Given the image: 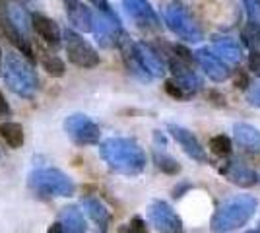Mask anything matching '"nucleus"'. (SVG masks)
Here are the masks:
<instances>
[{
    "instance_id": "8",
    "label": "nucleus",
    "mask_w": 260,
    "mask_h": 233,
    "mask_svg": "<svg viewBox=\"0 0 260 233\" xmlns=\"http://www.w3.org/2000/svg\"><path fill=\"white\" fill-rule=\"evenodd\" d=\"M66 53L68 60L80 68H95L101 62L98 51L74 31H66Z\"/></svg>"
},
{
    "instance_id": "35",
    "label": "nucleus",
    "mask_w": 260,
    "mask_h": 233,
    "mask_svg": "<svg viewBox=\"0 0 260 233\" xmlns=\"http://www.w3.org/2000/svg\"><path fill=\"white\" fill-rule=\"evenodd\" d=\"M47 233H68V229H66L60 222H56V223H53V225L49 227V231H47Z\"/></svg>"
},
{
    "instance_id": "32",
    "label": "nucleus",
    "mask_w": 260,
    "mask_h": 233,
    "mask_svg": "<svg viewBox=\"0 0 260 233\" xmlns=\"http://www.w3.org/2000/svg\"><path fill=\"white\" fill-rule=\"evenodd\" d=\"M93 6H95V10L98 12H105V14H113V8H111V4H109V0H89Z\"/></svg>"
},
{
    "instance_id": "14",
    "label": "nucleus",
    "mask_w": 260,
    "mask_h": 233,
    "mask_svg": "<svg viewBox=\"0 0 260 233\" xmlns=\"http://www.w3.org/2000/svg\"><path fill=\"white\" fill-rule=\"evenodd\" d=\"M219 173L228 179V181H231L233 185L243 187V189H249V187L258 183V173L254 169L247 167L245 163L235 161V159L233 161H225L223 165L219 167Z\"/></svg>"
},
{
    "instance_id": "17",
    "label": "nucleus",
    "mask_w": 260,
    "mask_h": 233,
    "mask_svg": "<svg viewBox=\"0 0 260 233\" xmlns=\"http://www.w3.org/2000/svg\"><path fill=\"white\" fill-rule=\"evenodd\" d=\"M31 23H33L35 34L39 35L49 47H54V49H56V47L60 45V29H58V25H56L51 18H47L43 14H35L31 18Z\"/></svg>"
},
{
    "instance_id": "28",
    "label": "nucleus",
    "mask_w": 260,
    "mask_h": 233,
    "mask_svg": "<svg viewBox=\"0 0 260 233\" xmlns=\"http://www.w3.org/2000/svg\"><path fill=\"white\" fill-rule=\"evenodd\" d=\"M243 8L247 12L249 23H256L260 25V0H241Z\"/></svg>"
},
{
    "instance_id": "9",
    "label": "nucleus",
    "mask_w": 260,
    "mask_h": 233,
    "mask_svg": "<svg viewBox=\"0 0 260 233\" xmlns=\"http://www.w3.org/2000/svg\"><path fill=\"white\" fill-rule=\"evenodd\" d=\"M148 218L152 225L161 233H183V220L163 200H153L148 206Z\"/></svg>"
},
{
    "instance_id": "27",
    "label": "nucleus",
    "mask_w": 260,
    "mask_h": 233,
    "mask_svg": "<svg viewBox=\"0 0 260 233\" xmlns=\"http://www.w3.org/2000/svg\"><path fill=\"white\" fill-rule=\"evenodd\" d=\"M119 233H150L146 222L142 220L140 216H134L128 223H122L119 227Z\"/></svg>"
},
{
    "instance_id": "12",
    "label": "nucleus",
    "mask_w": 260,
    "mask_h": 233,
    "mask_svg": "<svg viewBox=\"0 0 260 233\" xmlns=\"http://www.w3.org/2000/svg\"><path fill=\"white\" fill-rule=\"evenodd\" d=\"M167 130H169V134L177 140V144L183 148L184 154L188 155L190 159L200 161V163H206L208 155H206V152H204V148H202V144L198 142V138H196L188 128H184V126H179V124H173V122H171V124H167Z\"/></svg>"
},
{
    "instance_id": "7",
    "label": "nucleus",
    "mask_w": 260,
    "mask_h": 233,
    "mask_svg": "<svg viewBox=\"0 0 260 233\" xmlns=\"http://www.w3.org/2000/svg\"><path fill=\"white\" fill-rule=\"evenodd\" d=\"M64 130L72 138V142H76L78 146L99 144V136H101L99 126L82 113H74V115L66 117Z\"/></svg>"
},
{
    "instance_id": "36",
    "label": "nucleus",
    "mask_w": 260,
    "mask_h": 233,
    "mask_svg": "<svg viewBox=\"0 0 260 233\" xmlns=\"http://www.w3.org/2000/svg\"><path fill=\"white\" fill-rule=\"evenodd\" d=\"M4 68V56H2V51H0V70Z\"/></svg>"
},
{
    "instance_id": "20",
    "label": "nucleus",
    "mask_w": 260,
    "mask_h": 233,
    "mask_svg": "<svg viewBox=\"0 0 260 233\" xmlns=\"http://www.w3.org/2000/svg\"><path fill=\"white\" fill-rule=\"evenodd\" d=\"M82 206L86 208V212L89 214V218L101 227V231H105L109 222H111V214H109V210L105 208V204H103L99 198L86 196V198L82 200Z\"/></svg>"
},
{
    "instance_id": "40",
    "label": "nucleus",
    "mask_w": 260,
    "mask_h": 233,
    "mask_svg": "<svg viewBox=\"0 0 260 233\" xmlns=\"http://www.w3.org/2000/svg\"><path fill=\"white\" fill-rule=\"evenodd\" d=\"M258 185H260V175H258Z\"/></svg>"
},
{
    "instance_id": "30",
    "label": "nucleus",
    "mask_w": 260,
    "mask_h": 233,
    "mask_svg": "<svg viewBox=\"0 0 260 233\" xmlns=\"http://www.w3.org/2000/svg\"><path fill=\"white\" fill-rule=\"evenodd\" d=\"M247 101H249L252 107H260V84L252 86V88L247 91Z\"/></svg>"
},
{
    "instance_id": "18",
    "label": "nucleus",
    "mask_w": 260,
    "mask_h": 233,
    "mask_svg": "<svg viewBox=\"0 0 260 233\" xmlns=\"http://www.w3.org/2000/svg\"><path fill=\"white\" fill-rule=\"evenodd\" d=\"M233 136H235L237 144L241 146V148H245L247 152L260 154V130L254 128L252 124L237 122V124L233 126Z\"/></svg>"
},
{
    "instance_id": "10",
    "label": "nucleus",
    "mask_w": 260,
    "mask_h": 233,
    "mask_svg": "<svg viewBox=\"0 0 260 233\" xmlns=\"http://www.w3.org/2000/svg\"><path fill=\"white\" fill-rule=\"evenodd\" d=\"M122 8L126 10V14L132 18V22L140 29H146V31H159L161 29L159 16L155 14V10L148 0H122Z\"/></svg>"
},
{
    "instance_id": "6",
    "label": "nucleus",
    "mask_w": 260,
    "mask_h": 233,
    "mask_svg": "<svg viewBox=\"0 0 260 233\" xmlns=\"http://www.w3.org/2000/svg\"><path fill=\"white\" fill-rule=\"evenodd\" d=\"M91 31L95 35L98 43L105 49L111 47H119L122 43V39L126 37L122 31V25H120L119 16L113 12V14H105V12H98L93 14V27Z\"/></svg>"
},
{
    "instance_id": "24",
    "label": "nucleus",
    "mask_w": 260,
    "mask_h": 233,
    "mask_svg": "<svg viewBox=\"0 0 260 233\" xmlns=\"http://www.w3.org/2000/svg\"><path fill=\"white\" fill-rule=\"evenodd\" d=\"M153 161H155L157 169H161L163 173H167V175H177L181 171L179 161L175 157H171L163 148H155L153 150Z\"/></svg>"
},
{
    "instance_id": "39",
    "label": "nucleus",
    "mask_w": 260,
    "mask_h": 233,
    "mask_svg": "<svg viewBox=\"0 0 260 233\" xmlns=\"http://www.w3.org/2000/svg\"><path fill=\"white\" fill-rule=\"evenodd\" d=\"M258 231H260V222H258Z\"/></svg>"
},
{
    "instance_id": "29",
    "label": "nucleus",
    "mask_w": 260,
    "mask_h": 233,
    "mask_svg": "<svg viewBox=\"0 0 260 233\" xmlns=\"http://www.w3.org/2000/svg\"><path fill=\"white\" fill-rule=\"evenodd\" d=\"M165 91H167L171 97H175V99H184V97H186V93L183 91V88H181L175 80H167V82H165Z\"/></svg>"
},
{
    "instance_id": "21",
    "label": "nucleus",
    "mask_w": 260,
    "mask_h": 233,
    "mask_svg": "<svg viewBox=\"0 0 260 233\" xmlns=\"http://www.w3.org/2000/svg\"><path fill=\"white\" fill-rule=\"evenodd\" d=\"M60 223L68 229V233H87L84 216L76 206H66L60 210Z\"/></svg>"
},
{
    "instance_id": "19",
    "label": "nucleus",
    "mask_w": 260,
    "mask_h": 233,
    "mask_svg": "<svg viewBox=\"0 0 260 233\" xmlns=\"http://www.w3.org/2000/svg\"><path fill=\"white\" fill-rule=\"evenodd\" d=\"M214 53L221 60H228V62H233V64H237L241 60V56H243L241 47L231 37H216L214 39Z\"/></svg>"
},
{
    "instance_id": "22",
    "label": "nucleus",
    "mask_w": 260,
    "mask_h": 233,
    "mask_svg": "<svg viewBox=\"0 0 260 233\" xmlns=\"http://www.w3.org/2000/svg\"><path fill=\"white\" fill-rule=\"evenodd\" d=\"M0 136H2V140L6 142V144L10 146V148H22L23 144V128L22 124H18V122H0Z\"/></svg>"
},
{
    "instance_id": "3",
    "label": "nucleus",
    "mask_w": 260,
    "mask_h": 233,
    "mask_svg": "<svg viewBox=\"0 0 260 233\" xmlns=\"http://www.w3.org/2000/svg\"><path fill=\"white\" fill-rule=\"evenodd\" d=\"M4 80L8 84V88L25 99H31L39 89V78L35 68L27 62L25 55L22 53H6L4 56Z\"/></svg>"
},
{
    "instance_id": "37",
    "label": "nucleus",
    "mask_w": 260,
    "mask_h": 233,
    "mask_svg": "<svg viewBox=\"0 0 260 233\" xmlns=\"http://www.w3.org/2000/svg\"><path fill=\"white\" fill-rule=\"evenodd\" d=\"M256 39H258V53H260V25H258V31H256Z\"/></svg>"
},
{
    "instance_id": "31",
    "label": "nucleus",
    "mask_w": 260,
    "mask_h": 233,
    "mask_svg": "<svg viewBox=\"0 0 260 233\" xmlns=\"http://www.w3.org/2000/svg\"><path fill=\"white\" fill-rule=\"evenodd\" d=\"M247 64H249L250 72L260 78V53H254V51H252L249 55V62H247Z\"/></svg>"
},
{
    "instance_id": "34",
    "label": "nucleus",
    "mask_w": 260,
    "mask_h": 233,
    "mask_svg": "<svg viewBox=\"0 0 260 233\" xmlns=\"http://www.w3.org/2000/svg\"><path fill=\"white\" fill-rule=\"evenodd\" d=\"M235 86H237L239 89H247V88H249V78L245 76V74H239Z\"/></svg>"
},
{
    "instance_id": "1",
    "label": "nucleus",
    "mask_w": 260,
    "mask_h": 233,
    "mask_svg": "<svg viewBox=\"0 0 260 233\" xmlns=\"http://www.w3.org/2000/svg\"><path fill=\"white\" fill-rule=\"evenodd\" d=\"M103 161L122 175H138L146 169V154L132 138H107L99 146Z\"/></svg>"
},
{
    "instance_id": "26",
    "label": "nucleus",
    "mask_w": 260,
    "mask_h": 233,
    "mask_svg": "<svg viewBox=\"0 0 260 233\" xmlns=\"http://www.w3.org/2000/svg\"><path fill=\"white\" fill-rule=\"evenodd\" d=\"M210 148L219 157H228L231 154V140L228 138V134H217L210 140Z\"/></svg>"
},
{
    "instance_id": "25",
    "label": "nucleus",
    "mask_w": 260,
    "mask_h": 233,
    "mask_svg": "<svg viewBox=\"0 0 260 233\" xmlns=\"http://www.w3.org/2000/svg\"><path fill=\"white\" fill-rule=\"evenodd\" d=\"M8 18H10L12 23H14V25H16L23 35L27 34L29 18H27V14H25V10H23V6L16 4V2H12L10 6H8Z\"/></svg>"
},
{
    "instance_id": "11",
    "label": "nucleus",
    "mask_w": 260,
    "mask_h": 233,
    "mask_svg": "<svg viewBox=\"0 0 260 233\" xmlns=\"http://www.w3.org/2000/svg\"><path fill=\"white\" fill-rule=\"evenodd\" d=\"M169 70L173 74V80L183 88L184 93H186V97L194 95L196 91L202 89V78L196 74L188 62L181 60L177 55L169 56Z\"/></svg>"
},
{
    "instance_id": "13",
    "label": "nucleus",
    "mask_w": 260,
    "mask_h": 233,
    "mask_svg": "<svg viewBox=\"0 0 260 233\" xmlns=\"http://www.w3.org/2000/svg\"><path fill=\"white\" fill-rule=\"evenodd\" d=\"M194 60L196 64L202 68L214 82H225L229 78V68L225 66V62L216 53H212L210 49H198V51H194Z\"/></svg>"
},
{
    "instance_id": "5",
    "label": "nucleus",
    "mask_w": 260,
    "mask_h": 233,
    "mask_svg": "<svg viewBox=\"0 0 260 233\" xmlns=\"http://www.w3.org/2000/svg\"><path fill=\"white\" fill-rule=\"evenodd\" d=\"M163 20L167 23V27L173 31L177 37H181L184 41L198 43L204 39V34L200 29V25L190 18V14L184 10L179 2H169L163 8Z\"/></svg>"
},
{
    "instance_id": "38",
    "label": "nucleus",
    "mask_w": 260,
    "mask_h": 233,
    "mask_svg": "<svg viewBox=\"0 0 260 233\" xmlns=\"http://www.w3.org/2000/svg\"><path fill=\"white\" fill-rule=\"evenodd\" d=\"M247 233H260L258 229H252V231H247Z\"/></svg>"
},
{
    "instance_id": "4",
    "label": "nucleus",
    "mask_w": 260,
    "mask_h": 233,
    "mask_svg": "<svg viewBox=\"0 0 260 233\" xmlns=\"http://www.w3.org/2000/svg\"><path fill=\"white\" fill-rule=\"evenodd\" d=\"M29 189L37 196H72L76 192L74 181L54 167L35 169L29 175Z\"/></svg>"
},
{
    "instance_id": "15",
    "label": "nucleus",
    "mask_w": 260,
    "mask_h": 233,
    "mask_svg": "<svg viewBox=\"0 0 260 233\" xmlns=\"http://www.w3.org/2000/svg\"><path fill=\"white\" fill-rule=\"evenodd\" d=\"M134 53L138 56V60H140L142 68L150 74V76H155V78H161L165 74V60L161 58V55L153 49L152 45L148 43H134Z\"/></svg>"
},
{
    "instance_id": "2",
    "label": "nucleus",
    "mask_w": 260,
    "mask_h": 233,
    "mask_svg": "<svg viewBox=\"0 0 260 233\" xmlns=\"http://www.w3.org/2000/svg\"><path fill=\"white\" fill-rule=\"evenodd\" d=\"M258 208V200L250 194H237L233 198L225 200L223 204H219L216 214L212 216L210 227L217 233H228L233 229L243 227L254 216V212Z\"/></svg>"
},
{
    "instance_id": "33",
    "label": "nucleus",
    "mask_w": 260,
    "mask_h": 233,
    "mask_svg": "<svg viewBox=\"0 0 260 233\" xmlns=\"http://www.w3.org/2000/svg\"><path fill=\"white\" fill-rule=\"evenodd\" d=\"M10 115H12L10 105H8L6 97L2 95V91H0V119H6V117H10Z\"/></svg>"
},
{
    "instance_id": "16",
    "label": "nucleus",
    "mask_w": 260,
    "mask_h": 233,
    "mask_svg": "<svg viewBox=\"0 0 260 233\" xmlns=\"http://www.w3.org/2000/svg\"><path fill=\"white\" fill-rule=\"evenodd\" d=\"M66 16L70 23L80 29V31H91L93 27V14L86 4H82L80 0H64Z\"/></svg>"
},
{
    "instance_id": "23",
    "label": "nucleus",
    "mask_w": 260,
    "mask_h": 233,
    "mask_svg": "<svg viewBox=\"0 0 260 233\" xmlns=\"http://www.w3.org/2000/svg\"><path fill=\"white\" fill-rule=\"evenodd\" d=\"M37 51H39L41 66H43V70H47V74H51V76H54V78L64 76L66 64L58 58V56L51 55V53H47V51H43V49H37Z\"/></svg>"
}]
</instances>
